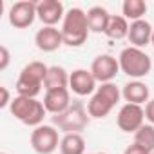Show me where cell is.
<instances>
[{
  "label": "cell",
  "mask_w": 154,
  "mask_h": 154,
  "mask_svg": "<svg viewBox=\"0 0 154 154\" xmlns=\"http://www.w3.org/2000/svg\"><path fill=\"white\" fill-rule=\"evenodd\" d=\"M91 72L94 80L100 84H109L114 80V76L120 72V62L112 54H100L91 63Z\"/></svg>",
  "instance_id": "9c48e42d"
},
{
  "label": "cell",
  "mask_w": 154,
  "mask_h": 154,
  "mask_svg": "<svg viewBox=\"0 0 154 154\" xmlns=\"http://www.w3.org/2000/svg\"><path fill=\"white\" fill-rule=\"evenodd\" d=\"M89 112L87 107L84 105V102L76 100L69 105L67 111L53 116V125L58 127V131H62L63 134H71V132H82L87 125H89Z\"/></svg>",
  "instance_id": "3957f363"
},
{
  "label": "cell",
  "mask_w": 154,
  "mask_h": 154,
  "mask_svg": "<svg viewBox=\"0 0 154 154\" xmlns=\"http://www.w3.org/2000/svg\"><path fill=\"white\" fill-rule=\"evenodd\" d=\"M120 98H122V91L112 84V82H109V84H102L98 89H96V93L91 96V100H89V103H87V112H89V116L91 118H105L114 107H116V103L120 102Z\"/></svg>",
  "instance_id": "5b68a950"
},
{
  "label": "cell",
  "mask_w": 154,
  "mask_h": 154,
  "mask_svg": "<svg viewBox=\"0 0 154 154\" xmlns=\"http://www.w3.org/2000/svg\"><path fill=\"white\" fill-rule=\"evenodd\" d=\"M62 36L63 44L69 47H80L85 44L89 36V24H87V13L80 8H71L63 20H62Z\"/></svg>",
  "instance_id": "6da1fadb"
},
{
  "label": "cell",
  "mask_w": 154,
  "mask_h": 154,
  "mask_svg": "<svg viewBox=\"0 0 154 154\" xmlns=\"http://www.w3.org/2000/svg\"><path fill=\"white\" fill-rule=\"evenodd\" d=\"M71 94H69V89H53V91H45V96H44V107L47 112H51L53 116L63 112L69 109L71 105Z\"/></svg>",
  "instance_id": "5bb4252c"
},
{
  "label": "cell",
  "mask_w": 154,
  "mask_h": 154,
  "mask_svg": "<svg viewBox=\"0 0 154 154\" xmlns=\"http://www.w3.org/2000/svg\"><path fill=\"white\" fill-rule=\"evenodd\" d=\"M36 4L38 2H31V0H20L15 2L9 9V24L17 29H26L29 27L35 18H36Z\"/></svg>",
  "instance_id": "30bf717a"
},
{
  "label": "cell",
  "mask_w": 154,
  "mask_h": 154,
  "mask_svg": "<svg viewBox=\"0 0 154 154\" xmlns=\"http://www.w3.org/2000/svg\"><path fill=\"white\" fill-rule=\"evenodd\" d=\"M152 33H154L152 26H150L145 18H141V20H136V22H131L127 38H129V42H131L132 47L141 49V47H145L147 44H150Z\"/></svg>",
  "instance_id": "9a60e30c"
},
{
  "label": "cell",
  "mask_w": 154,
  "mask_h": 154,
  "mask_svg": "<svg viewBox=\"0 0 154 154\" xmlns=\"http://www.w3.org/2000/svg\"><path fill=\"white\" fill-rule=\"evenodd\" d=\"M49 67L44 62H29L22 71L20 76L17 80V93L18 96H26V98H36L42 91V85L45 82V76H47Z\"/></svg>",
  "instance_id": "7a4b0ae2"
},
{
  "label": "cell",
  "mask_w": 154,
  "mask_h": 154,
  "mask_svg": "<svg viewBox=\"0 0 154 154\" xmlns=\"http://www.w3.org/2000/svg\"><path fill=\"white\" fill-rule=\"evenodd\" d=\"M93 154H105V152H93Z\"/></svg>",
  "instance_id": "83f0119b"
},
{
  "label": "cell",
  "mask_w": 154,
  "mask_h": 154,
  "mask_svg": "<svg viewBox=\"0 0 154 154\" xmlns=\"http://www.w3.org/2000/svg\"><path fill=\"white\" fill-rule=\"evenodd\" d=\"M150 44H152V47H154V33H152V40H150Z\"/></svg>",
  "instance_id": "4316f807"
},
{
  "label": "cell",
  "mask_w": 154,
  "mask_h": 154,
  "mask_svg": "<svg viewBox=\"0 0 154 154\" xmlns=\"http://www.w3.org/2000/svg\"><path fill=\"white\" fill-rule=\"evenodd\" d=\"M9 51H8V47L6 45H2L0 47V71H6L8 69V65H9Z\"/></svg>",
  "instance_id": "603a6c76"
},
{
  "label": "cell",
  "mask_w": 154,
  "mask_h": 154,
  "mask_svg": "<svg viewBox=\"0 0 154 154\" xmlns=\"http://www.w3.org/2000/svg\"><path fill=\"white\" fill-rule=\"evenodd\" d=\"M65 9L60 0H42L36 4V17L44 26L54 27L60 20H63L65 17Z\"/></svg>",
  "instance_id": "7c38bea8"
},
{
  "label": "cell",
  "mask_w": 154,
  "mask_h": 154,
  "mask_svg": "<svg viewBox=\"0 0 154 154\" xmlns=\"http://www.w3.org/2000/svg\"><path fill=\"white\" fill-rule=\"evenodd\" d=\"M145 118L150 122V125H154V100H149L145 103Z\"/></svg>",
  "instance_id": "d4e9b609"
},
{
  "label": "cell",
  "mask_w": 154,
  "mask_h": 154,
  "mask_svg": "<svg viewBox=\"0 0 154 154\" xmlns=\"http://www.w3.org/2000/svg\"><path fill=\"white\" fill-rule=\"evenodd\" d=\"M122 96L125 98L127 103L141 105V103H147V102H149L150 91H149L147 84H143V82H140V80H132V82H127V84L123 85Z\"/></svg>",
  "instance_id": "2e32d148"
},
{
  "label": "cell",
  "mask_w": 154,
  "mask_h": 154,
  "mask_svg": "<svg viewBox=\"0 0 154 154\" xmlns=\"http://www.w3.org/2000/svg\"><path fill=\"white\" fill-rule=\"evenodd\" d=\"M0 154H8V152H0Z\"/></svg>",
  "instance_id": "f1b7e54d"
},
{
  "label": "cell",
  "mask_w": 154,
  "mask_h": 154,
  "mask_svg": "<svg viewBox=\"0 0 154 154\" xmlns=\"http://www.w3.org/2000/svg\"><path fill=\"white\" fill-rule=\"evenodd\" d=\"M116 123L123 132H136L145 123V109L136 103H125L116 116Z\"/></svg>",
  "instance_id": "ba28073f"
},
{
  "label": "cell",
  "mask_w": 154,
  "mask_h": 154,
  "mask_svg": "<svg viewBox=\"0 0 154 154\" xmlns=\"http://www.w3.org/2000/svg\"><path fill=\"white\" fill-rule=\"evenodd\" d=\"M118 62H120V71L125 72L127 76H131V78H134V80H140L143 76H147L152 69L150 56L145 51L132 47V45L125 47L120 53Z\"/></svg>",
  "instance_id": "277c9868"
},
{
  "label": "cell",
  "mask_w": 154,
  "mask_h": 154,
  "mask_svg": "<svg viewBox=\"0 0 154 154\" xmlns=\"http://www.w3.org/2000/svg\"><path fill=\"white\" fill-rule=\"evenodd\" d=\"M0 94H2V98H0V107H8V105H11V96H9V91H8V87H0Z\"/></svg>",
  "instance_id": "cb8c5ba5"
},
{
  "label": "cell",
  "mask_w": 154,
  "mask_h": 154,
  "mask_svg": "<svg viewBox=\"0 0 154 154\" xmlns=\"http://www.w3.org/2000/svg\"><path fill=\"white\" fill-rule=\"evenodd\" d=\"M69 89L78 96H89L96 93V80L91 69H74L69 74Z\"/></svg>",
  "instance_id": "8fae6325"
},
{
  "label": "cell",
  "mask_w": 154,
  "mask_h": 154,
  "mask_svg": "<svg viewBox=\"0 0 154 154\" xmlns=\"http://www.w3.org/2000/svg\"><path fill=\"white\" fill-rule=\"evenodd\" d=\"M129 20L122 15H112L111 17V22L107 26V31L105 35L111 38V40H122V38H127L129 35Z\"/></svg>",
  "instance_id": "ffe728a7"
},
{
  "label": "cell",
  "mask_w": 154,
  "mask_h": 154,
  "mask_svg": "<svg viewBox=\"0 0 154 154\" xmlns=\"http://www.w3.org/2000/svg\"><path fill=\"white\" fill-rule=\"evenodd\" d=\"M111 17L109 11L102 6H94L87 11V24H89V31L93 33H105L107 31V26L111 22Z\"/></svg>",
  "instance_id": "e0dca14e"
},
{
  "label": "cell",
  "mask_w": 154,
  "mask_h": 154,
  "mask_svg": "<svg viewBox=\"0 0 154 154\" xmlns=\"http://www.w3.org/2000/svg\"><path fill=\"white\" fill-rule=\"evenodd\" d=\"M60 154H85V140L78 132L63 134L60 140Z\"/></svg>",
  "instance_id": "d6986e66"
},
{
  "label": "cell",
  "mask_w": 154,
  "mask_h": 154,
  "mask_svg": "<svg viewBox=\"0 0 154 154\" xmlns=\"http://www.w3.org/2000/svg\"><path fill=\"white\" fill-rule=\"evenodd\" d=\"M123 154H150V152L145 150L143 147H140L138 143H132V145H129V147L123 150Z\"/></svg>",
  "instance_id": "484cf974"
},
{
  "label": "cell",
  "mask_w": 154,
  "mask_h": 154,
  "mask_svg": "<svg viewBox=\"0 0 154 154\" xmlns=\"http://www.w3.org/2000/svg\"><path fill=\"white\" fill-rule=\"evenodd\" d=\"M145 13H147V4L143 0H125L122 4V17H125L131 22L141 20Z\"/></svg>",
  "instance_id": "44dd1931"
},
{
  "label": "cell",
  "mask_w": 154,
  "mask_h": 154,
  "mask_svg": "<svg viewBox=\"0 0 154 154\" xmlns=\"http://www.w3.org/2000/svg\"><path fill=\"white\" fill-rule=\"evenodd\" d=\"M35 44L40 51L44 53H53L56 49H60L63 45V36H62V31L58 27H49V26H44L42 29L36 31L35 35Z\"/></svg>",
  "instance_id": "4fadbf2b"
},
{
  "label": "cell",
  "mask_w": 154,
  "mask_h": 154,
  "mask_svg": "<svg viewBox=\"0 0 154 154\" xmlns=\"http://www.w3.org/2000/svg\"><path fill=\"white\" fill-rule=\"evenodd\" d=\"M60 140L54 125H38L31 132V147L38 154H53L60 149Z\"/></svg>",
  "instance_id": "52a82bcc"
},
{
  "label": "cell",
  "mask_w": 154,
  "mask_h": 154,
  "mask_svg": "<svg viewBox=\"0 0 154 154\" xmlns=\"http://www.w3.org/2000/svg\"><path fill=\"white\" fill-rule=\"evenodd\" d=\"M45 91H53V89H67L69 87V74L63 67L60 65H51L44 82Z\"/></svg>",
  "instance_id": "ac0fdd59"
},
{
  "label": "cell",
  "mask_w": 154,
  "mask_h": 154,
  "mask_svg": "<svg viewBox=\"0 0 154 154\" xmlns=\"http://www.w3.org/2000/svg\"><path fill=\"white\" fill-rule=\"evenodd\" d=\"M134 143H138L140 147H143L145 150H149L152 154L154 152V125L143 123L134 132Z\"/></svg>",
  "instance_id": "7402d4cb"
},
{
  "label": "cell",
  "mask_w": 154,
  "mask_h": 154,
  "mask_svg": "<svg viewBox=\"0 0 154 154\" xmlns=\"http://www.w3.org/2000/svg\"><path fill=\"white\" fill-rule=\"evenodd\" d=\"M11 114L22 122L27 127H38L44 122L45 116V107L44 102H38L36 98H26V96H15L11 105H9Z\"/></svg>",
  "instance_id": "8992f818"
},
{
  "label": "cell",
  "mask_w": 154,
  "mask_h": 154,
  "mask_svg": "<svg viewBox=\"0 0 154 154\" xmlns=\"http://www.w3.org/2000/svg\"><path fill=\"white\" fill-rule=\"evenodd\" d=\"M152 154H154V152H152Z\"/></svg>",
  "instance_id": "f546056e"
}]
</instances>
